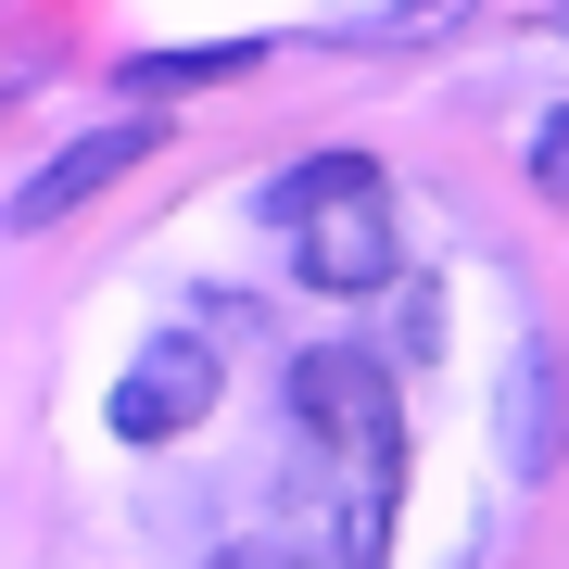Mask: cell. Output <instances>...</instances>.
Returning <instances> with one entry per match:
<instances>
[{
    "label": "cell",
    "instance_id": "1",
    "mask_svg": "<svg viewBox=\"0 0 569 569\" xmlns=\"http://www.w3.org/2000/svg\"><path fill=\"white\" fill-rule=\"evenodd\" d=\"M279 216H291V253H305L317 291H380L406 266V216H392L367 152H317L305 178H279Z\"/></svg>",
    "mask_w": 569,
    "mask_h": 569
},
{
    "label": "cell",
    "instance_id": "2",
    "mask_svg": "<svg viewBox=\"0 0 569 569\" xmlns=\"http://www.w3.org/2000/svg\"><path fill=\"white\" fill-rule=\"evenodd\" d=\"M291 418H305V443H329V468L406 481V392H392L380 355H355V342L291 355Z\"/></svg>",
    "mask_w": 569,
    "mask_h": 569
},
{
    "label": "cell",
    "instance_id": "3",
    "mask_svg": "<svg viewBox=\"0 0 569 569\" xmlns=\"http://www.w3.org/2000/svg\"><path fill=\"white\" fill-rule=\"evenodd\" d=\"M216 392H228L216 342H140L114 380V443H178V430L216 418Z\"/></svg>",
    "mask_w": 569,
    "mask_h": 569
},
{
    "label": "cell",
    "instance_id": "4",
    "mask_svg": "<svg viewBox=\"0 0 569 569\" xmlns=\"http://www.w3.org/2000/svg\"><path fill=\"white\" fill-rule=\"evenodd\" d=\"M152 152H164V127H152V114H127V127H89V140H63V152L39 164V178L13 190V228L39 241V228H63L77 203H102V190L127 178V164H152Z\"/></svg>",
    "mask_w": 569,
    "mask_h": 569
},
{
    "label": "cell",
    "instance_id": "5",
    "mask_svg": "<svg viewBox=\"0 0 569 569\" xmlns=\"http://www.w3.org/2000/svg\"><path fill=\"white\" fill-rule=\"evenodd\" d=\"M507 468L519 481L569 468V355L557 342H519V367H507Z\"/></svg>",
    "mask_w": 569,
    "mask_h": 569
},
{
    "label": "cell",
    "instance_id": "6",
    "mask_svg": "<svg viewBox=\"0 0 569 569\" xmlns=\"http://www.w3.org/2000/svg\"><path fill=\"white\" fill-rule=\"evenodd\" d=\"M468 13H481V0H380V13L355 26V39H367V51H443Z\"/></svg>",
    "mask_w": 569,
    "mask_h": 569
},
{
    "label": "cell",
    "instance_id": "7",
    "mask_svg": "<svg viewBox=\"0 0 569 569\" xmlns=\"http://www.w3.org/2000/svg\"><path fill=\"white\" fill-rule=\"evenodd\" d=\"M253 39H228V51H152V63H127V77H140V89H203V77H253Z\"/></svg>",
    "mask_w": 569,
    "mask_h": 569
},
{
    "label": "cell",
    "instance_id": "8",
    "mask_svg": "<svg viewBox=\"0 0 569 569\" xmlns=\"http://www.w3.org/2000/svg\"><path fill=\"white\" fill-rule=\"evenodd\" d=\"M531 190H545V203H569V114L531 127Z\"/></svg>",
    "mask_w": 569,
    "mask_h": 569
},
{
    "label": "cell",
    "instance_id": "9",
    "mask_svg": "<svg viewBox=\"0 0 569 569\" xmlns=\"http://www.w3.org/2000/svg\"><path fill=\"white\" fill-rule=\"evenodd\" d=\"M216 569H291V557H266V545H228V557H216Z\"/></svg>",
    "mask_w": 569,
    "mask_h": 569
},
{
    "label": "cell",
    "instance_id": "10",
    "mask_svg": "<svg viewBox=\"0 0 569 569\" xmlns=\"http://www.w3.org/2000/svg\"><path fill=\"white\" fill-rule=\"evenodd\" d=\"M557 39H569V0H557Z\"/></svg>",
    "mask_w": 569,
    "mask_h": 569
}]
</instances>
